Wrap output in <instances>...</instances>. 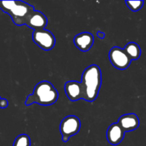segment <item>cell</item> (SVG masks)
Instances as JSON below:
<instances>
[{
  "label": "cell",
  "mask_w": 146,
  "mask_h": 146,
  "mask_svg": "<svg viewBox=\"0 0 146 146\" xmlns=\"http://www.w3.org/2000/svg\"><path fill=\"white\" fill-rule=\"evenodd\" d=\"M81 84L84 92V100L93 102L97 98L102 83L101 68L97 65H91L84 71Z\"/></svg>",
  "instance_id": "obj_1"
},
{
  "label": "cell",
  "mask_w": 146,
  "mask_h": 146,
  "mask_svg": "<svg viewBox=\"0 0 146 146\" xmlns=\"http://www.w3.org/2000/svg\"><path fill=\"white\" fill-rule=\"evenodd\" d=\"M0 9L11 17L17 26L25 25V22L34 11L33 6L22 1H0Z\"/></svg>",
  "instance_id": "obj_2"
},
{
  "label": "cell",
  "mask_w": 146,
  "mask_h": 146,
  "mask_svg": "<svg viewBox=\"0 0 146 146\" xmlns=\"http://www.w3.org/2000/svg\"><path fill=\"white\" fill-rule=\"evenodd\" d=\"M36 104L41 106H51L58 98V93L51 83L43 81L36 85L33 92Z\"/></svg>",
  "instance_id": "obj_3"
},
{
  "label": "cell",
  "mask_w": 146,
  "mask_h": 146,
  "mask_svg": "<svg viewBox=\"0 0 146 146\" xmlns=\"http://www.w3.org/2000/svg\"><path fill=\"white\" fill-rule=\"evenodd\" d=\"M81 128V121L75 115H68L66 117L60 124V132L62 135L63 142H68L69 138L78 133Z\"/></svg>",
  "instance_id": "obj_4"
},
{
  "label": "cell",
  "mask_w": 146,
  "mask_h": 146,
  "mask_svg": "<svg viewBox=\"0 0 146 146\" xmlns=\"http://www.w3.org/2000/svg\"><path fill=\"white\" fill-rule=\"evenodd\" d=\"M33 40L36 45L45 51L51 50L56 44V38L54 34L46 29L34 31Z\"/></svg>",
  "instance_id": "obj_5"
},
{
  "label": "cell",
  "mask_w": 146,
  "mask_h": 146,
  "mask_svg": "<svg viewBox=\"0 0 146 146\" xmlns=\"http://www.w3.org/2000/svg\"><path fill=\"white\" fill-rule=\"evenodd\" d=\"M109 59L111 64L119 70L126 69L131 63V60L126 55L124 50L117 46L110 50Z\"/></svg>",
  "instance_id": "obj_6"
},
{
  "label": "cell",
  "mask_w": 146,
  "mask_h": 146,
  "mask_svg": "<svg viewBox=\"0 0 146 146\" xmlns=\"http://www.w3.org/2000/svg\"><path fill=\"white\" fill-rule=\"evenodd\" d=\"M64 90L68 99L76 101L80 99L84 100V92L81 83L76 81H68L65 84Z\"/></svg>",
  "instance_id": "obj_7"
},
{
  "label": "cell",
  "mask_w": 146,
  "mask_h": 146,
  "mask_svg": "<svg viewBox=\"0 0 146 146\" xmlns=\"http://www.w3.org/2000/svg\"><path fill=\"white\" fill-rule=\"evenodd\" d=\"M48 20L46 17L39 11L34 10V12L29 17L25 22V25L34 29V31L44 29L46 27Z\"/></svg>",
  "instance_id": "obj_8"
},
{
  "label": "cell",
  "mask_w": 146,
  "mask_h": 146,
  "mask_svg": "<svg viewBox=\"0 0 146 146\" xmlns=\"http://www.w3.org/2000/svg\"><path fill=\"white\" fill-rule=\"evenodd\" d=\"M118 123L125 133L131 132L138 128L140 121L135 113H128L120 117Z\"/></svg>",
  "instance_id": "obj_9"
},
{
  "label": "cell",
  "mask_w": 146,
  "mask_h": 146,
  "mask_svg": "<svg viewBox=\"0 0 146 146\" xmlns=\"http://www.w3.org/2000/svg\"><path fill=\"white\" fill-rule=\"evenodd\" d=\"M74 42L80 51L86 52L91 49L94 44V36L89 32H82L74 37Z\"/></svg>",
  "instance_id": "obj_10"
},
{
  "label": "cell",
  "mask_w": 146,
  "mask_h": 146,
  "mask_svg": "<svg viewBox=\"0 0 146 146\" xmlns=\"http://www.w3.org/2000/svg\"><path fill=\"white\" fill-rule=\"evenodd\" d=\"M107 140L111 145H117L121 143L125 136V132L118 123L111 124L107 131Z\"/></svg>",
  "instance_id": "obj_11"
},
{
  "label": "cell",
  "mask_w": 146,
  "mask_h": 146,
  "mask_svg": "<svg viewBox=\"0 0 146 146\" xmlns=\"http://www.w3.org/2000/svg\"><path fill=\"white\" fill-rule=\"evenodd\" d=\"M123 50L131 61L138 59L141 55V48L138 44L135 42H130L127 44Z\"/></svg>",
  "instance_id": "obj_12"
},
{
  "label": "cell",
  "mask_w": 146,
  "mask_h": 146,
  "mask_svg": "<svg viewBox=\"0 0 146 146\" xmlns=\"http://www.w3.org/2000/svg\"><path fill=\"white\" fill-rule=\"evenodd\" d=\"M31 140L27 134H21L18 135L14 141L13 146H30Z\"/></svg>",
  "instance_id": "obj_13"
},
{
  "label": "cell",
  "mask_w": 146,
  "mask_h": 146,
  "mask_svg": "<svg viewBox=\"0 0 146 146\" xmlns=\"http://www.w3.org/2000/svg\"><path fill=\"white\" fill-rule=\"evenodd\" d=\"M125 4L131 11L135 12L142 8L144 4V1L143 0H140V1H128L127 0L125 1Z\"/></svg>",
  "instance_id": "obj_14"
},
{
  "label": "cell",
  "mask_w": 146,
  "mask_h": 146,
  "mask_svg": "<svg viewBox=\"0 0 146 146\" xmlns=\"http://www.w3.org/2000/svg\"><path fill=\"white\" fill-rule=\"evenodd\" d=\"M33 104H35V99L33 94H30L28 97H27V101H25V105L26 106H31Z\"/></svg>",
  "instance_id": "obj_15"
},
{
  "label": "cell",
  "mask_w": 146,
  "mask_h": 146,
  "mask_svg": "<svg viewBox=\"0 0 146 146\" xmlns=\"http://www.w3.org/2000/svg\"><path fill=\"white\" fill-rule=\"evenodd\" d=\"M9 105V102L7 99L5 98H1V101H0V108L1 109H4L6 108Z\"/></svg>",
  "instance_id": "obj_16"
},
{
  "label": "cell",
  "mask_w": 146,
  "mask_h": 146,
  "mask_svg": "<svg viewBox=\"0 0 146 146\" xmlns=\"http://www.w3.org/2000/svg\"><path fill=\"white\" fill-rule=\"evenodd\" d=\"M97 36H98V38H101V39H104L105 38V34L104 32H102V31H98L97 32Z\"/></svg>",
  "instance_id": "obj_17"
},
{
  "label": "cell",
  "mask_w": 146,
  "mask_h": 146,
  "mask_svg": "<svg viewBox=\"0 0 146 146\" xmlns=\"http://www.w3.org/2000/svg\"><path fill=\"white\" fill-rule=\"evenodd\" d=\"M1 96H0V101H1Z\"/></svg>",
  "instance_id": "obj_18"
}]
</instances>
